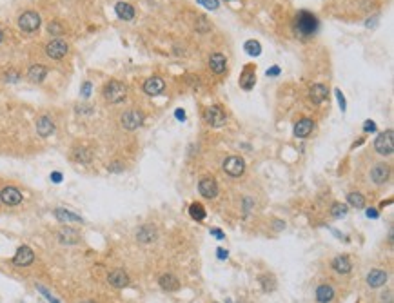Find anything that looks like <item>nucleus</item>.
<instances>
[{
    "mask_svg": "<svg viewBox=\"0 0 394 303\" xmlns=\"http://www.w3.org/2000/svg\"><path fill=\"white\" fill-rule=\"evenodd\" d=\"M258 282L262 283V289L265 290V292H271V290H274V287H276V280H274L271 274H262V276L258 278Z\"/></svg>",
    "mask_w": 394,
    "mask_h": 303,
    "instance_id": "7c9ffc66",
    "label": "nucleus"
},
{
    "mask_svg": "<svg viewBox=\"0 0 394 303\" xmlns=\"http://www.w3.org/2000/svg\"><path fill=\"white\" fill-rule=\"evenodd\" d=\"M19 27L25 33H33L40 27V17L35 11H25L19 17Z\"/></svg>",
    "mask_w": 394,
    "mask_h": 303,
    "instance_id": "423d86ee",
    "label": "nucleus"
},
{
    "mask_svg": "<svg viewBox=\"0 0 394 303\" xmlns=\"http://www.w3.org/2000/svg\"><path fill=\"white\" fill-rule=\"evenodd\" d=\"M67 44L64 42L62 39H55L51 40L49 44L45 45V53H47V57L49 58H55V60H60V58H64L66 55H67Z\"/></svg>",
    "mask_w": 394,
    "mask_h": 303,
    "instance_id": "6e6552de",
    "label": "nucleus"
},
{
    "mask_svg": "<svg viewBox=\"0 0 394 303\" xmlns=\"http://www.w3.org/2000/svg\"><path fill=\"white\" fill-rule=\"evenodd\" d=\"M347 202H349V205L356 207V209L365 207V196L362 193H349L347 194Z\"/></svg>",
    "mask_w": 394,
    "mask_h": 303,
    "instance_id": "c756f323",
    "label": "nucleus"
},
{
    "mask_svg": "<svg viewBox=\"0 0 394 303\" xmlns=\"http://www.w3.org/2000/svg\"><path fill=\"white\" fill-rule=\"evenodd\" d=\"M381 302H383V303H393V292H391V290H387V292L381 296Z\"/></svg>",
    "mask_w": 394,
    "mask_h": 303,
    "instance_id": "37998d69",
    "label": "nucleus"
},
{
    "mask_svg": "<svg viewBox=\"0 0 394 303\" xmlns=\"http://www.w3.org/2000/svg\"><path fill=\"white\" fill-rule=\"evenodd\" d=\"M367 218H372V220H376L378 218V216H380V213H378V211H376V209H367Z\"/></svg>",
    "mask_w": 394,
    "mask_h": 303,
    "instance_id": "a18cd8bd",
    "label": "nucleus"
},
{
    "mask_svg": "<svg viewBox=\"0 0 394 303\" xmlns=\"http://www.w3.org/2000/svg\"><path fill=\"white\" fill-rule=\"evenodd\" d=\"M51 180L55 182V183H60V182H62V174H60V173H53V174H51Z\"/></svg>",
    "mask_w": 394,
    "mask_h": 303,
    "instance_id": "8fccbe9b",
    "label": "nucleus"
},
{
    "mask_svg": "<svg viewBox=\"0 0 394 303\" xmlns=\"http://www.w3.org/2000/svg\"><path fill=\"white\" fill-rule=\"evenodd\" d=\"M158 283H160V287L164 290H176L178 287H180V282H178V278L176 276H173V274H164V276H160V280H158Z\"/></svg>",
    "mask_w": 394,
    "mask_h": 303,
    "instance_id": "bb28decb",
    "label": "nucleus"
},
{
    "mask_svg": "<svg viewBox=\"0 0 394 303\" xmlns=\"http://www.w3.org/2000/svg\"><path fill=\"white\" fill-rule=\"evenodd\" d=\"M203 120L209 123L211 127H223L227 122V116L220 105H209L203 111Z\"/></svg>",
    "mask_w": 394,
    "mask_h": 303,
    "instance_id": "20e7f679",
    "label": "nucleus"
},
{
    "mask_svg": "<svg viewBox=\"0 0 394 303\" xmlns=\"http://www.w3.org/2000/svg\"><path fill=\"white\" fill-rule=\"evenodd\" d=\"M55 216H57L60 222H64V223H67V222H78V223H82V218L73 214L71 211H67V209H55Z\"/></svg>",
    "mask_w": 394,
    "mask_h": 303,
    "instance_id": "cd10ccee",
    "label": "nucleus"
},
{
    "mask_svg": "<svg viewBox=\"0 0 394 303\" xmlns=\"http://www.w3.org/2000/svg\"><path fill=\"white\" fill-rule=\"evenodd\" d=\"M222 169L229 176H233V178H238L241 174L245 173V162L241 156H229L227 160L223 162Z\"/></svg>",
    "mask_w": 394,
    "mask_h": 303,
    "instance_id": "39448f33",
    "label": "nucleus"
},
{
    "mask_svg": "<svg viewBox=\"0 0 394 303\" xmlns=\"http://www.w3.org/2000/svg\"><path fill=\"white\" fill-rule=\"evenodd\" d=\"M243 49H245V53H247L249 57H258L262 53V45L256 40H247L245 45H243Z\"/></svg>",
    "mask_w": 394,
    "mask_h": 303,
    "instance_id": "2f4dec72",
    "label": "nucleus"
},
{
    "mask_svg": "<svg viewBox=\"0 0 394 303\" xmlns=\"http://www.w3.org/2000/svg\"><path fill=\"white\" fill-rule=\"evenodd\" d=\"M109 171H111V173H120V171H124V165L118 163V162H114V163L109 165Z\"/></svg>",
    "mask_w": 394,
    "mask_h": 303,
    "instance_id": "a19ab883",
    "label": "nucleus"
},
{
    "mask_svg": "<svg viewBox=\"0 0 394 303\" xmlns=\"http://www.w3.org/2000/svg\"><path fill=\"white\" fill-rule=\"evenodd\" d=\"M73 158L76 162H80V163H89V162L93 160V153L86 147H76L73 151Z\"/></svg>",
    "mask_w": 394,
    "mask_h": 303,
    "instance_id": "c85d7f7f",
    "label": "nucleus"
},
{
    "mask_svg": "<svg viewBox=\"0 0 394 303\" xmlns=\"http://www.w3.org/2000/svg\"><path fill=\"white\" fill-rule=\"evenodd\" d=\"M209 67L213 73L222 75V73H225V69H227V60H225L223 55L215 53V55H211V58H209Z\"/></svg>",
    "mask_w": 394,
    "mask_h": 303,
    "instance_id": "412c9836",
    "label": "nucleus"
},
{
    "mask_svg": "<svg viewBox=\"0 0 394 303\" xmlns=\"http://www.w3.org/2000/svg\"><path fill=\"white\" fill-rule=\"evenodd\" d=\"M265 75H267V77H278V75H280V67H278V65H273L271 69H267Z\"/></svg>",
    "mask_w": 394,
    "mask_h": 303,
    "instance_id": "79ce46f5",
    "label": "nucleus"
},
{
    "mask_svg": "<svg viewBox=\"0 0 394 303\" xmlns=\"http://www.w3.org/2000/svg\"><path fill=\"white\" fill-rule=\"evenodd\" d=\"M164 89H165V82L160 77H151L144 82V91H146V95H149V97H156L160 93H164Z\"/></svg>",
    "mask_w": 394,
    "mask_h": 303,
    "instance_id": "f8f14e48",
    "label": "nucleus"
},
{
    "mask_svg": "<svg viewBox=\"0 0 394 303\" xmlns=\"http://www.w3.org/2000/svg\"><path fill=\"white\" fill-rule=\"evenodd\" d=\"M274 229H276V231H282V229H285V222L274 220Z\"/></svg>",
    "mask_w": 394,
    "mask_h": 303,
    "instance_id": "09e8293b",
    "label": "nucleus"
},
{
    "mask_svg": "<svg viewBox=\"0 0 394 303\" xmlns=\"http://www.w3.org/2000/svg\"><path fill=\"white\" fill-rule=\"evenodd\" d=\"M114 11L118 15V19H122V20L134 19V7L131 6V4H127V2H118V4L114 6Z\"/></svg>",
    "mask_w": 394,
    "mask_h": 303,
    "instance_id": "a878e982",
    "label": "nucleus"
},
{
    "mask_svg": "<svg viewBox=\"0 0 394 303\" xmlns=\"http://www.w3.org/2000/svg\"><path fill=\"white\" fill-rule=\"evenodd\" d=\"M4 40V31H2V27H0V42Z\"/></svg>",
    "mask_w": 394,
    "mask_h": 303,
    "instance_id": "603ef678",
    "label": "nucleus"
},
{
    "mask_svg": "<svg viewBox=\"0 0 394 303\" xmlns=\"http://www.w3.org/2000/svg\"><path fill=\"white\" fill-rule=\"evenodd\" d=\"M312 129H314V122L311 118H302L294 125V136L296 138H307L312 133Z\"/></svg>",
    "mask_w": 394,
    "mask_h": 303,
    "instance_id": "a211bd4d",
    "label": "nucleus"
},
{
    "mask_svg": "<svg viewBox=\"0 0 394 303\" xmlns=\"http://www.w3.org/2000/svg\"><path fill=\"white\" fill-rule=\"evenodd\" d=\"M58 242L64 243V245H75L80 242V232L71 229V227H62L58 231Z\"/></svg>",
    "mask_w": 394,
    "mask_h": 303,
    "instance_id": "4468645a",
    "label": "nucleus"
},
{
    "mask_svg": "<svg viewBox=\"0 0 394 303\" xmlns=\"http://www.w3.org/2000/svg\"><path fill=\"white\" fill-rule=\"evenodd\" d=\"M334 95H336V98H338V103H340V109L345 113L347 111V102H345V97H343V93L340 89H336L334 91Z\"/></svg>",
    "mask_w": 394,
    "mask_h": 303,
    "instance_id": "c9c22d12",
    "label": "nucleus"
},
{
    "mask_svg": "<svg viewBox=\"0 0 394 303\" xmlns=\"http://www.w3.org/2000/svg\"><path fill=\"white\" fill-rule=\"evenodd\" d=\"M318 19L309 11H300L294 19V31L302 39H311L312 35L318 31Z\"/></svg>",
    "mask_w": 394,
    "mask_h": 303,
    "instance_id": "f257e3e1",
    "label": "nucleus"
},
{
    "mask_svg": "<svg viewBox=\"0 0 394 303\" xmlns=\"http://www.w3.org/2000/svg\"><path fill=\"white\" fill-rule=\"evenodd\" d=\"M37 289L40 290V292H42V294H44L45 298H47V302H49V303H58L57 300H55V298H53V296H51V294H49V292H47V289H44L42 285H37Z\"/></svg>",
    "mask_w": 394,
    "mask_h": 303,
    "instance_id": "ea45409f",
    "label": "nucleus"
},
{
    "mask_svg": "<svg viewBox=\"0 0 394 303\" xmlns=\"http://www.w3.org/2000/svg\"><path fill=\"white\" fill-rule=\"evenodd\" d=\"M327 97H329V89H327L324 84H314L311 89H309V98H311V102L316 103V105L324 103L325 100H327Z\"/></svg>",
    "mask_w": 394,
    "mask_h": 303,
    "instance_id": "f3484780",
    "label": "nucleus"
},
{
    "mask_svg": "<svg viewBox=\"0 0 394 303\" xmlns=\"http://www.w3.org/2000/svg\"><path fill=\"white\" fill-rule=\"evenodd\" d=\"M374 149L376 153L381 156H391L394 151V131L387 129L380 133L378 138L374 140Z\"/></svg>",
    "mask_w": 394,
    "mask_h": 303,
    "instance_id": "7ed1b4c3",
    "label": "nucleus"
},
{
    "mask_svg": "<svg viewBox=\"0 0 394 303\" xmlns=\"http://www.w3.org/2000/svg\"><path fill=\"white\" fill-rule=\"evenodd\" d=\"M33 260H35V252L29 249V247L22 245L17 251V254H15V258H13V263L19 265V267H27V265L33 263Z\"/></svg>",
    "mask_w": 394,
    "mask_h": 303,
    "instance_id": "ddd939ff",
    "label": "nucleus"
},
{
    "mask_svg": "<svg viewBox=\"0 0 394 303\" xmlns=\"http://www.w3.org/2000/svg\"><path fill=\"white\" fill-rule=\"evenodd\" d=\"M127 97V87L126 84H122L118 80H111L109 84L104 87V98L109 103H120L122 100H126Z\"/></svg>",
    "mask_w": 394,
    "mask_h": 303,
    "instance_id": "f03ea898",
    "label": "nucleus"
},
{
    "mask_svg": "<svg viewBox=\"0 0 394 303\" xmlns=\"http://www.w3.org/2000/svg\"><path fill=\"white\" fill-rule=\"evenodd\" d=\"M55 131V123H53V120H51L49 116H40L37 120V133L42 138H45V136H49L51 133Z\"/></svg>",
    "mask_w": 394,
    "mask_h": 303,
    "instance_id": "5701e85b",
    "label": "nucleus"
},
{
    "mask_svg": "<svg viewBox=\"0 0 394 303\" xmlns=\"http://www.w3.org/2000/svg\"><path fill=\"white\" fill-rule=\"evenodd\" d=\"M108 282L113 285V287H116V289H124V287L129 285V276H127L122 269H114V271L109 274Z\"/></svg>",
    "mask_w": 394,
    "mask_h": 303,
    "instance_id": "aec40b11",
    "label": "nucleus"
},
{
    "mask_svg": "<svg viewBox=\"0 0 394 303\" xmlns=\"http://www.w3.org/2000/svg\"><path fill=\"white\" fill-rule=\"evenodd\" d=\"M334 300V289L330 285H320L316 289V302L318 303H330Z\"/></svg>",
    "mask_w": 394,
    "mask_h": 303,
    "instance_id": "393cba45",
    "label": "nucleus"
},
{
    "mask_svg": "<svg viewBox=\"0 0 394 303\" xmlns=\"http://www.w3.org/2000/svg\"><path fill=\"white\" fill-rule=\"evenodd\" d=\"M49 33L51 35H60V33H62V26H60V24H58V22H51L49 24Z\"/></svg>",
    "mask_w": 394,
    "mask_h": 303,
    "instance_id": "e433bc0d",
    "label": "nucleus"
},
{
    "mask_svg": "<svg viewBox=\"0 0 394 303\" xmlns=\"http://www.w3.org/2000/svg\"><path fill=\"white\" fill-rule=\"evenodd\" d=\"M332 269L338 272V274H349L352 271V263L347 256H336L332 260Z\"/></svg>",
    "mask_w": 394,
    "mask_h": 303,
    "instance_id": "b1692460",
    "label": "nucleus"
},
{
    "mask_svg": "<svg viewBox=\"0 0 394 303\" xmlns=\"http://www.w3.org/2000/svg\"><path fill=\"white\" fill-rule=\"evenodd\" d=\"M189 214L193 220H197V222H200V220L205 218V209H203L202 203H193V205L189 207Z\"/></svg>",
    "mask_w": 394,
    "mask_h": 303,
    "instance_id": "473e14b6",
    "label": "nucleus"
},
{
    "mask_svg": "<svg viewBox=\"0 0 394 303\" xmlns=\"http://www.w3.org/2000/svg\"><path fill=\"white\" fill-rule=\"evenodd\" d=\"M211 234H213V236H216L218 240H223V232L218 231V229H211Z\"/></svg>",
    "mask_w": 394,
    "mask_h": 303,
    "instance_id": "3c124183",
    "label": "nucleus"
},
{
    "mask_svg": "<svg viewBox=\"0 0 394 303\" xmlns=\"http://www.w3.org/2000/svg\"><path fill=\"white\" fill-rule=\"evenodd\" d=\"M363 131L365 133H376V123L372 120H367V122L363 123Z\"/></svg>",
    "mask_w": 394,
    "mask_h": 303,
    "instance_id": "58836bf2",
    "label": "nucleus"
},
{
    "mask_svg": "<svg viewBox=\"0 0 394 303\" xmlns=\"http://www.w3.org/2000/svg\"><path fill=\"white\" fill-rule=\"evenodd\" d=\"M142 123H144V113H140L138 109L126 111V113L122 115V125H124L127 131L138 129Z\"/></svg>",
    "mask_w": 394,
    "mask_h": 303,
    "instance_id": "0eeeda50",
    "label": "nucleus"
},
{
    "mask_svg": "<svg viewBox=\"0 0 394 303\" xmlns=\"http://www.w3.org/2000/svg\"><path fill=\"white\" fill-rule=\"evenodd\" d=\"M156 236H158V232L153 225H142L136 231V240L140 243H153L156 240Z\"/></svg>",
    "mask_w": 394,
    "mask_h": 303,
    "instance_id": "6ab92c4d",
    "label": "nucleus"
},
{
    "mask_svg": "<svg viewBox=\"0 0 394 303\" xmlns=\"http://www.w3.org/2000/svg\"><path fill=\"white\" fill-rule=\"evenodd\" d=\"M6 80L7 82H17V80H19V73H7Z\"/></svg>",
    "mask_w": 394,
    "mask_h": 303,
    "instance_id": "49530a36",
    "label": "nucleus"
},
{
    "mask_svg": "<svg viewBox=\"0 0 394 303\" xmlns=\"http://www.w3.org/2000/svg\"><path fill=\"white\" fill-rule=\"evenodd\" d=\"M254 84H256V67L247 64L240 75V87L245 91H251L254 87Z\"/></svg>",
    "mask_w": 394,
    "mask_h": 303,
    "instance_id": "9d476101",
    "label": "nucleus"
},
{
    "mask_svg": "<svg viewBox=\"0 0 394 303\" xmlns=\"http://www.w3.org/2000/svg\"><path fill=\"white\" fill-rule=\"evenodd\" d=\"M82 303H95V302H89V300H86V302H82Z\"/></svg>",
    "mask_w": 394,
    "mask_h": 303,
    "instance_id": "864d4df0",
    "label": "nucleus"
},
{
    "mask_svg": "<svg viewBox=\"0 0 394 303\" xmlns=\"http://www.w3.org/2000/svg\"><path fill=\"white\" fill-rule=\"evenodd\" d=\"M175 116H176V120H182V122H184V120H185V111L184 109H176V111H175Z\"/></svg>",
    "mask_w": 394,
    "mask_h": 303,
    "instance_id": "de8ad7c7",
    "label": "nucleus"
},
{
    "mask_svg": "<svg viewBox=\"0 0 394 303\" xmlns=\"http://www.w3.org/2000/svg\"><path fill=\"white\" fill-rule=\"evenodd\" d=\"M0 200L6 205H19L22 202V193L17 187H6L2 189V193H0Z\"/></svg>",
    "mask_w": 394,
    "mask_h": 303,
    "instance_id": "2eb2a0df",
    "label": "nucleus"
},
{
    "mask_svg": "<svg viewBox=\"0 0 394 303\" xmlns=\"http://www.w3.org/2000/svg\"><path fill=\"white\" fill-rule=\"evenodd\" d=\"M387 272L381 271V269H372V271L367 274V285L371 289H378V287H383L387 283Z\"/></svg>",
    "mask_w": 394,
    "mask_h": 303,
    "instance_id": "dca6fc26",
    "label": "nucleus"
},
{
    "mask_svg": "<svg viewBox=\"0 0 394 303\" xmlns=\"http://www.w3.org/2000/svg\"><path fill=\"white\" fill-rule=\"evenodd\" d=\"M216 254H218V260H227L229 258V252L225 251V249H218Z\"/></svg>",
    "mask_w": 394,
    "mask_h": 303,
    "instance_id": "c03bdc74",
    "label": "nucleus"
},
{
    "mask_svg": "<svg viewBox=\"0 0 394 303\" xmlns=\"http://www.w3.org/2000/svg\"><path fill=\"white\" fill-rule=\"evenodd\" d=\"M198 191H200L203 198L213 200V198L218 196V183H216L215 178H202L200 183H198Z\"/></svg>",
    "mask_w": 394,
    "mask_h": 303,
    "instance_id": "1a4fd4ad",
    "label": "nucleus"
},
{
    "mask_svg": "<svg viewBox=\"0 0 394 303\" xmlns=\"http://www.w3.org/2000/svg\"><path fill=\"white\" fill-rule=\"evenodd\" d=\"M80 95H82L84 98H88L89 95H91V82H84L82 89H80Z\"/></svg>",
    "mask_w": 394,
    "mask_h": 303,
    "instance_id": "4c0bfd02",
    "label": "nucleus"
},
{
    "mask_svg": "<svg viewBox=\"0 0 394 303\" xmlns=\"http://www.w3.org/2000/svg\"><path fill=\"white\" fill-rule=\"evenodd\" d=\"M389 174H391V167L387 163H376L374 167L371 169V180L374 182L376 185H383L389 180Z\"/></svg>",
    "mask_w": 394,
    "mask_h": 303,
    "instance_id": "9b49d317",
    "label": "nucleus"
},
{
    "mask_svg": "<svg viewBox=\"0 0 394 303\" xmlns=\"http://www.w3.org/2000/svg\"><path fill=\"white\" fill-rule=\"evenodd\" d=\"M197 2L202 4V6H205L207 9H211V11L218 9V0H197Z\"/></svg>",
    "mask_w": 394,
    "mask_h": 303,
    "instance_id": "f704fd0d",
    "label": "nucleus"
},
{
    "mask_svg": "<svg viewBox=\"0 0 394 303\" xmlns=\"http://www.w3.org/2000/svg\"><path fill=\"white\" fill-rule=\"evenodd\" d=\"M47 77V67L42 64H35L29 67V71H27V78L35 82V84H40V82H44V78Z\"/></svg>",
    "mask_w": 394,
    "mask_h": 303,
    "instance_id": "4be33fe9",
    "label": "nucleus"
},
{
    "mask_svg": "<svg viewBox=\"0 0 394 303\" xmlns=\"http://www.w3.org/2000/svg\"><path fill=\"white\" fill-rule=\"evenodd\" d=\"M330 214H332L334 218H343V216H347V205H345V203H340V202L332 203V207H330Z\"/></svg>",
    "mask_w": 394,
    "mask_h": 303,
    "instance_id": "72a5a7b5",
    "label": "nucleus"
}]
</instances>
